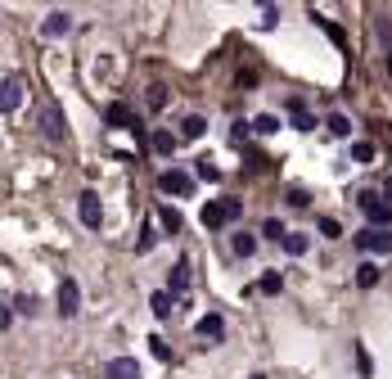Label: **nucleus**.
<instances>
[{"instance_id":"15","label":"nucleus","mask_w":392,"mask_h":379,"mask_svg":"<svg viewBox=\"0 0 392 379\" xmlns=\"http://www.w3.org/2000/svg\"><path fill=\"white\" fill-rule=\"evenodd\" d=\"M279 244H284V253H289V258H302V253L311 249V239L302 235V230H284V239H279Z\"/></svg>"},{"instance_id":"21","label":"nucleus","mask_w":392,"mask_h":379,"mask_svg":"<svg viewBox=\"0 0 392 379\" xmlns=\"http://www.w3.org/2000/svg\"><path fill=\"white\" fill-rule=\"evenodd\" d=\"M154 154L171 158V154H176V136H171V131H154Z\"/></svg>"},{"instance_id":"23","label":"nucleus","mask_w":392,"mask_h":379,"mask_svg":"<svg viewBox=\"0 0 392 379\" xmlns=\"http://www.w3.org/2000/svg\"><path fill=\"white\" fill-rule=\"evenodd\" d=\"M253 131H257V136H275V131H279V118H275V113L253 118Z\"/></svg>"},{"instance_id":"5","label":"nucleus","mask_w":392,"mask_h":379,"mask_svg":"<svg viewBox=\"0 0 392 379\" xmlns=\"http://www.w3.org/2000/svg\"><path fill=\"white\" fill-rule=\"evenodd\" d=\"M158 190H163V194H180V199H185V194H194V176L180 172V167H167V172L158 176Z\"/></svg>"},{"instance_id":"35","label":"nucleus","mask_w":392,"mask_h":379,"mask_svg":"<svg viewBox=\"0 0 392 379\" xmlns=\"http://www.w3.org/2000/svg\"><path fill=\"white\" fill-rule=\"evenodd\" d=\"M18 312L23 316H36V298H32V293H23V298H18Z\"/></svg>"},{"instance_id":"37","label":"nucleus","mask_w":392,"mask_h":379,"mask_svg":"<svg viewBox=\"0 0 392 379\" xmlns=\"http://www.w3.org/2000/svg\"><path fill=\"white\" fill-rule=\"evenodd\" d=\"M384 203H388V208H392V176H388V181H384Z\"/></svg>"},{"instance_id":"18","label":"nucleus","mask_w":392,"mask_h":379,"mask_svg":"<svg viewBox=\"0 0 392 379\" xmlns=\"http://www.w3.org/2000/svg\"><path fill=\"white\" fill-rule=\"evenodd\" d=\"M158 222H163V230H167V235H180V226H185V222H180V213H176V208H158Z\"/></svg>"},{"instance_id":"25","label":"nucleus","mask_w":392,"mask_h":379,"mask_svg":"<svg viewBox=\"0 0 392 379\" xmlns=\"http://www.w3.org/2000/svg\"><path fill=\"white\" fill-rule=\"evenodd\" d=\"M194 172H199V181H221V167H217L212 158H199V167H194Z\"/></svg>"},{"instance_id":"26","label":"nucleus","mask_w":392,"mask_h":379,"mask_svg":"<svg viewBox=\"0 0 392 379\" xmlns=\"http://www.w3.org/2000/svg\"><path fill=\"white\" fill-rule=\"evenodd\" d=\"M262 235L279 244V239H284V222H279V217H266V222H262Z\"/></svg>"},{"instance_id":"11","label":"nucleus","mask_w":392,"mask_h":379,"mask_svg":"<svg viewBox=\"0 0 392 379\" xmlns=\"http://www.w3.org/2000/svg\"><path fill=\"white\" fill-rule=\"evenodd\" d=\"M104 122H108V127H127V131H140V122H136V113H131L127 104H108V108H104Z\"/></svg>"},{"instance_id":"16","label":"nucleus","mask_w":392,"mask_h":379,"mask_svg":"<svg viewBox=\"0 0 392 379\" xmlns=\"http://www.w3.org/2000/svg\"><path fill=\"white\" fill-rule=\"evenodd\" d=\"M207 131V118L203 113H190V118H180V140H199Z\"/></svg>"},{"instance_id":"24","label":"nucleus","mask_w":392,"mask_h":379,"mask_svg":"<svg viewBox=\"0 0 392 379\" xmlns=\"http://www.w3.org/2000/svg\"><path fill=\"white\" fill-rule=\"evenodd\" d=\"M329 136H352V122H347V113H329Z\"/></svg>"},{"instance_id":"28","label":"nucleus","mask_w":392,"mask_h":379,"mask_svg":"<svg viewBox=\"0 0 392 379\" xmlns=\"http://www.w3.org/2000/svg\"><path fill=\"white\" fill-rule=\"evenodd\" d=\"M316 226H321V235H325V239H338V235H342V226L334 222V217H321Z\"/></svg>"},{"instance_id":"39","label":"nucleus","mask_w":392,"mask_h":379,"mask_svg":"<svg viewBox=\"0 0 392 379\" xmlns=\"http://www.w3.org/2000/svg\"><path fill=\"white\" fill-rule=\"evenodd\" d=\"M388 72H392V55H388Z\"/></svg>"},{"instance_id":"3","label":"nucleus","mask_w":392,"mask_h":379,"mask_svg":"<svg viewBox=\"0 0 392 379\" xmlns=\"http://www.w3.org/2000/svg\"><path fill=\"white\" fill-rule=\"evenodd\" d=\"M23 95H28V81H23L18 72H9V77H0V113H18Z\"/></svg>"},{"instance_id":"6","label":"nucleus","mask_w":392,"mask_h":379,"mask_svg":"<svg viewBox=\"0 0 392 379\" xmlns=\"http://www.w3.org/2000/svg\"><path fill=\"white\" fill-rule=\"evenodd\" d=\"M41 131H45V136H50V140H64V136H68V122H64V108H59L54 100H50V104L41 108Z\"/></svg>"},{"instance_id":"34","label":"nucleus","mask_w":392,"mask_h":379,"mask_svg":"<svg viewBox=\"0 0 392 379\" xmlns=\"http://www.w3.org/2000/svg\"><path fill=\"white\" fill-rule=\"evenodd\" d=\"M275 23H279V9L266 5V9H262V28H275Z\"/></svg>"},{"instance_id":"17","label":"nucleus","mask_w":392,"mask_h":379,"mask_svg":"<svg viewBox=\"0 0 392 379\" xmlns=\"http://www.w3.org/2000/svg\"><path fill=\"white\" fill-rule=\"evenodd\" d=\"M289 118H293V127H298V131H316V118L307 113V104H302V100H289Z\"/></svg>"},{"instance_id":"4","label":"nucleus","mask_w":392,"mask_h":379,"mask_svg":"<svg viewBox=\"0 0 392 379\" xmlns=\"http://www.w3.org/2000/svg\"><path fill=\"white\" fill-rule=\"evenodd\" d=\"M77 217H81V226H91V230H100V226H104V208H100V194H95V190H81V199H77Z\"/></svg>"},{"instance_id":"32","label":"nucleus","mask_w":392,"mask_h":379,"mask_svg":"<svg viewBox=\"0 0 392 379\" xmlns=\"http://www.w3.org/2000/svg\"><path fill=\"white\" fill-rule=\"evenodd\" d=\"M149 352L158 361H171V348H167V339H149Z\"/></svg>"},{"instance_id":"33","label":"nucleus","mask_w":392,"mask_h":379,"mask_svg":"<svg viewBox=\"0 0 392 379\" xmlns=\"http://www.w3.org/2000/svg\"><path fill=\"white\" fill-rule=\"evenodd\" d=\"M154 239H158V235H154V222H149V226H144V235H140V244H136V249H140V253H149V249H154Z\"/></svg>"},{"instance_id":"30","label":"nucleus","mask_w":392,"mask_h":379,"mask_svg":"<svg viewBox=\"0 0 392 379\" xmlns=\"http://www.w3.org/2000/svg\"><path fill=\"white\" fill-rule=\"evenodd\" d=\"M144 100H149V108L158 113V108L167 104V86H149V95H144Z\"/></svg>"},{"instance_id":"31","label":"nucleus","mask_w":392,"mask_h":379,"mask_svg":"<svg viewBox=\"0 0 392 379\" xmlns=\"http://www.w3.org/2000/svg\"><path fill=\"white\" fill-rule=\"evenodd\" d=\"M284 199H289V208H307V203H311V194H307V190H298V186H293V190L284 194Z\"/></svg>"},{"instance_id":"20","label":"nucleus","mask_w":392,"mask_h":379,"mask_svg":"<svg viewBox=\"0 0 392 379\" xmlns=\"http://www.w3.org/2000/svg\"><path fill=\"white\" fill-rule=\"evenodd\" d=\"M279 289H284V276H279V271H266L262 280H257V293H266V298L279 293Z\"/></svg>"},{"instance_id":"12","label":"nucleus","mask_w":392,"mask_h":379,"mask_svg":"<svg viewBox=\"0 0 392 379\" xmlns=\"http://www.w3.org/2000/svg\"><path fill=\"white\" fill-rule=\"evenodd\" d=\"M104 379H140V361L136 357H113L108 370H104Z\"/></svg>"},{"instance_id":"14","label":"nucleus","mask_w":392,"mask_h":379,"mask_svg":"<svg viewBox=\"0 0 392 379\" xmlns=\"http://www.w3.org/2000/svg\"><path fill=\"white\" fill-rule=\"evenodd\" d=\"M230 249H235V258H253L257 253V235L253 230H235V235H230Z\"/></svg>"},{"instance_id":"13","label":"nucleus","mask_w":392,"mask_h":379,"mask_svg":"<svg viewBox=\"0 0 392 379\" xmlns=\"http://www.w3.org/2000/svg\"><path fill=\"white\" fill-rule=\"evenodd\" d=\"M185 289H190V262H176L167 271V293L176 298V293H185Z\"/></svg>"},{"instance_id":"2","label":"nucleus","mask_w":392,"mask_h":379,"mask_svg":"<svg viewBox=\"0 0 392 379\" xmlns=\"http://www.w3.org/2000/svg\"><path fill=\"white\" fill-rule=\"evenodd\" d=\"M357 203H361V213H365V222H370V230H392V208L379 199L374 190L357 194Z\"/></svg>"},{"instance_id":"29","label":"nucleus","mask_w":392,"mask_h":379,"mask_svg":"<svg viewBox=\"0 0 392 379\" xmlns=\"http://www.w3.org/2000/svg\"><path fill=\"white\" fill-rule=\"evenodd\" d=\"M357 370H361L365 379H370V375H374V361H370V352H365L361 344H357Z\"/></svg>"},{"instance_id":"1","label":"nucleus","mask_w":392,"mask_h":379,"mask_svg":"<svg viewBox=\"0 0 392 379\" xmlns=\"http://www.w3.org/2000/svg\"><path fill=\"white\" fill-rule=\"evenodd\" d=\"M239 217H243V203H239V199H212V203H203L199 222H203L207 230H221V226H230V222H239Z\"/></svg>"},{"instance_id":"10","label":"nucleus","mask_w":392,"mask_h":379,"mask_svg":"<svg viewBox=\"0 0 392 379\" xmlns=\"http://www.w3.org/2000/svg\"><path fill=\"white\" fill-rule=\"evenodd\" d=\"M68 32H72V14H68V9H54V14L41 23V36H45V41H54V36H68Z\"/></svg>"},{"instance_id":"8","label":"nucleus","mask_w":392,"mask_h":379,"mask_svg":"<svg viewBox=\"0 0 392 379\" xmlns=\"http://www.w3.org/2000/svg\"><path fill=\"white\" fill-rule=\"evenodd\" d=\"M357 249L361 253H392V230H370L365 226L357 235Z\"/></svg>"},{"instance_id":"22","label":"nucleus","mask_w":392,"mask_h":379,"mask_svg":"<svg viewBox=\"0 0 392 379\" xmlns=\"http://www.w3.org/2000/svg\"><path fill=\"white\" fill-rule=\"evenodd\" d=\"M357 285H361V289H374V285H379V266H374V262H361V266H357Z\"/></svg>"},{"instance_id":"27","label":"nucleus","mask_w":392,"mask_h":379,"mask_svg":"<svg viewBox=\"0 0 392 379\" xmlns=\"http://www.w3.org/2000/svg\"><path fill=\"white\" fill-rule=\"evenodd\" d=\"M352 158H357V163H374V145L370 140H357V145H352Z\"/></svg>"},{"instance_id":"36","label":"nucleus","mask_w":392,"mask_h":379,"mask_svg":"<svg viewBox=\"0 0 392 379\" xmlns=\"http://www.w3.org/2000/svg\"><path fill=\"white\" fill-rule=\"evenodd\" d=\"M9 321H14V312H9L5 302H0V329H9Z\"/></svg>"},{"instance_id":"9","label":"nucleus","mask_w":392,"mask_h":379,"mask_svg":"<svg viewBox=\"0 0 392 379\" xmlns=\"http://www.w3.org/2000/svg\"><path fill=\"white\" fill-rule=\"evenodd\" d=\"M59 316H77L81 312V289H77V280H59Z\"/></svg>"},{"instance_id":"7","label":"nucleus","mask_w":392,"mask_h":379,"mask_svg":"<svg viewBox=\"0 0 392 379\" xmlns=\"http://www.w3.org/2000/svg\"><path fill=\"white\" fill-rule=\"evenodd\" d=\"M194 334H199L203 344H221V339H226V316L221 312H207L203 321L194 325Z\"/></svg>"},{"instance_id":"19","label":"nucleus","mask_w":392,"mask_h":379,"mask_svg":"<svg viewBox=\"0 0 392 379\" xmlns=\"http://www.w3.org/2000/svg\"><path fill=\"white\" fill-rule=\"evenodd\" d=\"M149 312L158 316V321H167V316H171V293L167 289H158L154 298H149Z\"/></svg>"},{"instance_id":"38","label":"nucleus","mask_w":392,"mask_h":379,"mask_svg":"<svg viewBox=\"0 0 392 379\" xmlns=\"http://www.w3.org/2000/svg\"><path fill=\"white\" fill-rule=\"evenodd\" d=\"M248 379H266V375H248Z\"/></svg>"}]
</instances>
